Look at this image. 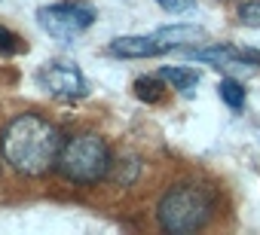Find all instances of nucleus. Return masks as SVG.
<instances>
[{
	"label": "nucleus",
	"mask_w": 260,
	"mask_h": 235,
	"mask_svg": "<svg viewBox=\"0 0 260 235\" xmlns=\"http://www.w3.org/2000/svg\"><path fill=\"white\" fill-rule=\"evenodd\" d=\"M61 132L37 113H19L0 132V156L25 177H43L58 165Z\"/></svg>",
	"instance_id": "nucleus-1"
},
{
	"label": "nucleus",
	"mask_w": 260,
	"mask_h": 235,
	"mask_svg": "<svg viewBox=\"0 0 260 235\" xmlns=\"http://www.w3.org/2000/svg\"><path fill=\"white\" fill-rule=\"evenodd\" d=\"M211 208H214V199H211V192L205 186H199V183H178L159 199L156 217H159V226L166 232L184 235V232L202 229L208 223V217H211Z\"/></svg>",
	"instance_id": "nucleus-2"
},
{
	"label": "nucleus",
	"mask_w": 260,
	"mask_h": 235,
	"mask_svg": "<svg viewBox=\"0 0 260 235\" xmlns=\"http://www.w3.org/2000/svg\"><path fill=\"white\" fill-rule=\"evenodd\" d=\"M110 147L101 135H92V132H83V135H74L61 144V153H58V171L74 180V183H98L110 174Z\"/></svg>",
	"instance_id": "nucleus-3"
},
{
	"label": "nucleus",
	"mask_w": 260,
	"mask_h": 235,
	"mask_svg": "<svg viewBox=\"0 0 260 235\" xmlns=\"http://www.w3.org/2000/svg\"><path fill=\"white\" fill-rule=\"evenodd\" d=\"M95 22V10L83 0H61V4L37 10V25L55 40H74L89 31Z\"/></svg>",
	"instance_id": "nucleus-4"
},
{
	"label": "nucleus",
	"mask_w": 260,
	"mask_h": 235,
	"mask_svg": "<svg viewBox=\"0 0 260 235\" xmlns=\"http://www.w3.org/2000/svg\"><path fill=\"white\" fill-rule=\"evenodd\" d=\"M37 83L55 95V98H64V101H77V98H86L89 95V83L83 76V70L71 61H49L40 67L37 73Z\"/></svg>",
	"instance_id": "nucleus-5"
},
{
	"label": "nucleus",
	"mask_w": 260,
	"mask_h": 235,
	"mask_svg": "<svg viewBox=\"0 0 260 235\" xmlns=\"http://www.w3.org/2000/svg\"><path fill=\"white\" fill-rule=\"evenodd\" d=\"M150 37H153L159 55L162 52H172V49H184V46L205 43V31L196 28V25H166V28H156Z\"/></svg>",
	"instance_id": "nucleus-6"
},
{
	"label": "nucleus",
	"mask_w": 260,
	"mask_h": 235,
	"mask_svg": "<svg viewBox=\"0 0 260 235\" xmlns=\"http://www.w3.org/2000/svg\"><path fill=\"white\" fill-rule=\"evenodd\" d=\"M107 49H110V55H116V58H153V55H159V49H156V43H153L150 34L116 37V40H110Z\"/></svg>",
	"instance_id": "nucleus-7"
},
{
	"label": "nucleus",
	"mask_w": 260,
	"mask_h": 235,
	"mask_svg": "<svg viewBox=\"0 0 260 235\" xmlns=\"http://www.w3.org/2000/svg\"><path fill=\"white\" fill-rule=\"evenodd\" d=\"M159 80H166L178 92H190L199 86V70L196 67H159Z\"/></svg>",
	"instance_id": "nucleus-8"
},
{
	"label": "nucleus",
	"mask_w": 260,
	"mask_h": 235,
	"mask_svg": "<svg viewBox=\"0 0 260 235\" xmlns=\"http://www.w3.org/2000/svg\"><path fill=\"white\" fill-rule=\"evenodd\" d=\"M217 95H220V101H223L230 110H239V107L245 104V86L236 83V80H220V83H217Z\"/></svg>",
	"instance_id": "nucleus-9"
},
{
	"label": "nucleus",
	"mask_w": 260,
	"mask_h": 235,
	"mask_svg": "<svg viewBox=\"0 0 260 235\" xmlns=\"http://www.w3.org/2000/svg\"><path fill=\"white\" fill-rule=\"evenodd\" d=\"M135 95L141 98V101H147V104H156V101H162V86L153 80V76H141V80H135Z\"/></svg>",
	"instance_id": "nucleus-10"
},
{
	"label": "nucleus",
	"mask_w": 260,
	"mask_h": 235,
	"mask_svg": "<svg viewBox=\"0 0 260 235\" xmlns=\"http://www.w3.org/2000/svg\"><path fill=\"white\" fill-rule=\"evenodd\" d=\"M239 22L260 31V0H248V4L239 7Z\"/></svg>",
	"instance_id": "nucleus-11"
},
{
	"label": "nucleus",
	"mask_w": 260,
	"mask_h": 235,
	"mask_svg": "<svg viewBox=\"0 0 260 235\" xmlns=\"http://www.w3.org/2000/svg\"><path fill=\"white\" fill-rule=\"evenodd\" d=\"M19 49H22L19 37H16L10 28H4V25H0V55H13V52H19Z\"/></svg>",
	"instance_id": "nucleus-12"
},
{
	"label": "nucleus",
	"mask_w": 260,
	"mask_h": 235,
	"mask_svg": "<svg viewBox=\"0 0 260 235\" xmlns=\"http://www.w3.org/2000/svg\"><path fill=\"white\" fill-rule=\"evenodd\" d=\"M156 4H159L166 13H187V10H193L196 0H156Z\"/></svg>",
	"instance_id": "nucleus-13"
}]
</instances>
